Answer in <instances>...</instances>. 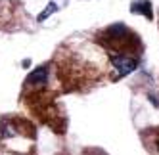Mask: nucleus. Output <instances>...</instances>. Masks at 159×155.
Wrapping results in <instances>:
<instances>
[{
  "label": "nucleus",
  "instance_id": "obj_4",
  "mask_svg": "<svg viewBox=\"0 0 159 155\" xmlns=\"http://www.w3.org/2000/svg\"><path fill=\"white\" fill-rule=\"evenodd\" d=\"M56 10H58V6H56V2H50V4H48V8L44 10V12H42L40 16H39V21H44L46 17H50V16H52V14L56 12Z\"/></svg>",
  "mask_w": 159,
  "mask_h": 155
},
{
  "label": "nucleus",
  "instance_id": "obj_2",
  "mask_svg": "<svg viewBox=\"0 0 159 155\" xmlns=\"http://www.w3.org/2000/svg\"><path fill=\"white\" fill-rule=\"evenodd\" d=\"M48 73H50V67L48 65H40V67H37L35 71H33L29 77H27V86H33V88H37V86H46L48 82Z\"/></svg>",
  "mask_w": 159,
  "mask_h": 155
},
{
  "label": "nucleus",
  "instance_id": "obj_1",
  "mask_svg": "<svg viewBox=\"0 0 159 155\" xmlns=\"http://www.w3.org/2000/svg\"><path fill=\"white\" fill-rule=\"evenodd\" d=\"M109 61H111L113 67L117 69V73L121 77L130 75L138 67V58L129 54V52H113V54H109Z\"/></svg>",
  "mask_w": 159,
  "mask_h": 155
},
{
  "label": "nucleus",
  "instance_id": "obj_3",
  "mask_svg": "<svg viewBox=\"0 0 159 155\" xmlns=\"http://www.w3.org/2000/svg\"><path fill=\"white\" fill-rule=\"evenodd\" d=\"M130 12L132 14H142L148 19L153 17V14H152V4L148 2V0H134L132 6H130Z\"/></svg>",
  "mask_w": 159,
  "mask_h": 155
}]
</instances>
